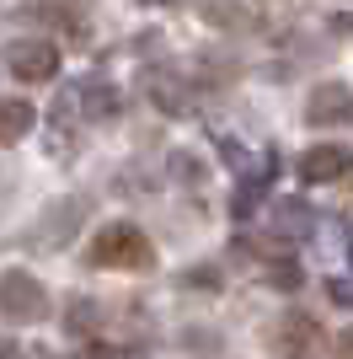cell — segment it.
Masks as SVG:
<instances>
[{"label": "cell", "instance_id": "6da1fadb", "mask_svg": "<svg viewBox=\"0 0 353 359\" xmlns=\"http://www.w3.org/2000/svg\"><path fill=\"white\" fill-rule=\"evenodd\" d=\"M91 263L97 269H150L155 252H150L145 231H134V225H102L91 236Z\"/></svg>", "mask_w": 353, "mask_h": 359}, {"label": "cell", "instance_id": "3957f363", "mask_svg": "<svg viewBox=\"0 0 353 359\" xmlns=\"http://www.w3.org/2000/svg\"><path fill=\"white\" fill-rule=\"evenodd\" d=\"M353 118V91L342 86V81H326V86L310 91L305 102V123H316V129H338V123Z\"/></svg>", "mask_w": 353, "mask_h": 359}, {"label": "cell", "instance_id": "52a82bcc", "mask_svg": "<svg viewBox=\"0 0 353 359\" xmlns=\"http://www.w3.org/2000/svg\"><path fill=\"white\" fill-rule=\"evenodd\" d=\"M32 129V107L27 102H0V145H11Z\"/></svg>", "mask_w": 353, "mask_h": 359}, {"label": "cell", "instance_id": "277c9868", "mask_svg": "<svg viewBox=\"0 0 353 359\" xmlns=\"http://www.w3.org/2000/svg\"><path fill=\"white\" fill-rule=\"evenodd\" d=\"M6 65H11V75H22V81H48V75L59 70V48L43 43V38H27V43L6 48Z\"/></svg>", "mask_w": 353, "mask_h": 359}, {"label": "cell", "instance_id": "7a4b0ae2", "mask_svg": "<svg viewBox=\"0 0 353 359\" xmlns=\"http://www.w3.org/2000/svg\"><path fill=\"white\" fill-rule=\"evenodd\" d=\"M0 316H6V322H43L48 316V290L38 285L27 269L0 273Z\"/></svg>", "mask_w": 353, "mask_h": 359}, {"label": "cell", "instance_id": "8992f818", "mask_svg": "<svg viewBox=\"0 0 353 359\" xmlns=\"http://www.w3.org/2000/svg\"><path fill=\"white\" fill-rule=\"evenodd\" d=\"M279 344L289 348V359H310V348H316V322H310V316H284Z\"/></svg>", "mask_w": 353, "mask_h": 359}, {"label": "cell", "instance_id": "ba28073f", "mask_svg": "<svg viewBox=\"0 0 353 359\" xmlns=\"http://www.w3.org/2000/svg\"><path fill=\"white\" fill-rule=\"evenodd\" d=\"M338 359H353V327L338 332Z\"/></svg>", "mask_w": 353, "mask_h": 359}, {"label": "cell", "instance_id": "5b68a950", "mask_svg": "<svg viewBox=\"0 0 353 359\" xmlns=\"http://www.w3.org/2000/svg\"><path fill=\"white\" fill-rule=\"evenodd\" d=\"M348 166H353L348 145H310L300 156V177L305 182H338V177H348Z\"/></svg>", "mask_w": 353, "mask_h": 359}]
</instances>
